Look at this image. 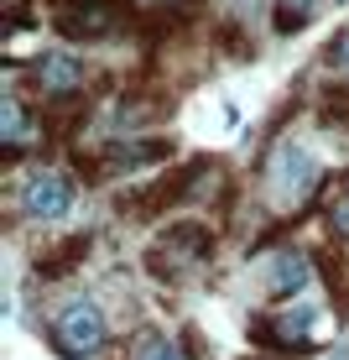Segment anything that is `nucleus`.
<instances>
[{"mask_svg":"<svg viewBox=\"0 0 349 360\" xmlns=\"http://www.w3.org/2000/svg\"><path fill=\"white\" fill-rule=\"evenodd\" d=\"M0 115H6V146L21 152V141H27V110H21V99H6Z\"/></svg>","mask_w":349,"mask_h":360,"instance_id":"11","label":"nucleus"},{"mask_svg":"<svg viewBox=\"0 0 349 360\" xmlns=\"http://www.w3.org/2000/svg\"><path fill=\"white\" fill-rule=\"evenodd\" d=\"M136 360H183L178 345H167L162 334H136Z\"/></svg>","mask_w":349,"mask_h":360,"instance_id":"12","label":"nucleus"},{"mask_svg":"<svg viewBox=\"0 0 349 360\" xmlns=\"http://www.w3.org/2000/svg\"><path fill=\"white\" fill-rule=\"evenodd\" d=\"M84 256H89V235H73V240H63V245H53V251L37 256V277H47V282H53V277H68Z\"/></svg>","mask_w":349,"mask_h":360,"instance_id":"8","label":"nucleus"},{"mask_svg":"<svg viewBox=\"0 0 349 360\" xmlns=\"http://www.w3.org/2000/svg\"><path fill=\"white\" fill-rule=\"evenodd\" d=\"M261 282H266L271 297L303 292V288H308V256H303V251H277V256L266 262V277H261Z\"/></svg>","mask_w":349,"mask_h":360,"instance_id":"6","label":"nucleus"},{"mask_svg":"<svg viewBox=\"0 0 349 360\" xmlns=\"http://www.w3.org/2000/svg\"><path fill=\"white\" fill-rule=\"evenodd\" d=\"M318 0H277V32H303Z\"/></svg>","mask_w":349,"mask_h":360,"instance_id":"10","label":"nucleus"},{"mask_svg":"<svg viewBox=\"0 0 349 360\" xmlns=\"http://www.w3.org/2000/svg\"><path fill=\"white\" fill-rule=\"evenodd\" d=\"M313 193H318V162H313V152L297 146V141H282L277 157H271V198H277L282 209H303Z\"/></svg>","mask_w":349,"mask_h":360,"instance_id":"1","label":"nucleus"},{"mask_svg":"<svg viewBox=\"0 0 349 360\" xmlns=\"http://www.w3.org/2000/svg\"><path fill=\"white\" fill-rule=\"evenodd\" d=\"M53 340L63 345L68 355H94L99 345H105V314H99V303H89V297L68 303L63 314H58V324H53Z\"/></svg>","mask_w":349,"mask_h":360,"instance_id":"3","label":"nucleus"},{"mask_svg":"<svg viewBox=\"0 0 349 360\" xmlns=\"http://www.w3.org/2000/svg\"><path fill=\"white\" fill-rule=\"evenodd\" d=\"M53 21L73 42H99V37L115 32L120 6L115 0H53Z\"/></svg>","mask_w":349,"mask_h":360,"instance_id":"2","label":"nucleus"},{"mask_svg":"<svg viewBox=\"0 0 349 360\" xmlns=\"http://www.w3.org/2000/svg\"><path fill=\"white\" fill-rule=\"evenodd\" d=\"M162 152H167L162 141H131V152H126V146H115V152H105V162H110V167H120V172H131V167L157 162Z\"/></svg>","mask_w":349,"mask_h":360,"instance_id":"9","label":"nucleus"},{"mask_svg":"<svg viewBox=\"0 0 349 360\" xmlns=\"http://www.w3.org/2000/svg\"><path fill=\"white\" fill-rule=\"evenodd\" d=\"M313 329H318V308H287V314L256 319L251 340L256 345H271V350H297V345L313 340Z\"/></svg>","mask_w":349,"mask_h":360,"instance_id":"4","label":"nucleus"},{"mask_svg":"<svg viewBox=\"0 0 349 360\" xmlns=\"http://www.w3.org/2000/svg\"><path fill=\"white\" fill-rule=\"evenodd\" d=\"M37 84H42L47 94H68L84 84V63L68 53H53V58H37Z\"/></svg>","mask_w":349,"mask_h":360,"instance_id":"7","label":"nucleus"},{"mask_svg":"<svg viewBox=\"0 0 349 360\" xmlns=\"http://www.w3.org/2000/svg\"><path fill=\"white\" fill-rule=\"evenodd\" d=\"M329 63H339V68H349V32H344L339 42L329 47Z\"/></svg>","mask_w":349,"mask_h":360,"instance_id":"13","label":"nucleus"},{"mask_svg":"<svg viewBox=\"0 0 349 360\" xmlns=\"http://www.w3.org/2000/svg\"><path fill=\"white\" fill-rule=\"evenodd\" d=\"M339 6H349V0H339Z\"/></svg>","mask_w":349,"mask_h":360,"instance_id":"15","label":"nucleus"},{"mask_svg":"<svg viewBox=\"0 0 349 360\" xmlns=\"http://www.w3.org/2000/svg\"><path fill=\"white\" fill-rule=\"evenodd\" d=\"M73 204V183L63 172H32L27 183H21V209H27L32 219H63Z\"/></svg>","mask_w":349,"mask_h":360,"instance_id":"5","label":"nucleus"},{"mask_svg":"<svg viewBox=\"0 0 349 360\" xmlns=\"http://www.w3.org/2000/svg\"><path fill=\"white\" fill-rule=\"evenodd\" d=\"M339 230L349 235V204H339Z\"/></svg>","mask_w":349,"mask_h":360,"instance_id":"14","label":"nucleus"}]
</instances>
